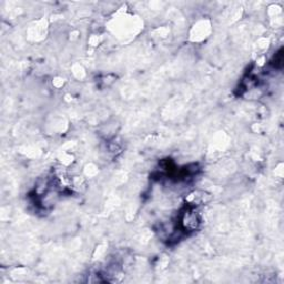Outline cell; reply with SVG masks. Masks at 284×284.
Returning a JSON list of instances; mask_svg holds the SVG:
<instances>
[{
    "mask_svg": "<svg viewBox=\"0 0 284 284\" xmlns=\"http://www.w3.org/2000/svg\"><path fill=\"white\" fill-rule=\"evenodd\" d=\"M181 226L184 231H196L199 229L201 224V218L199 213H197L195 210H186L183 214L181 215Z\"/></svg>",
    "mask_w": 284,
    "mask_h": 284,
    "instance_id": "obj_1",
    "label": "cell"
},
{
    "mask_svg": "<svg viewBox=\"0 0 284 284\" xmlns=\"http://www.w3.org/2000/svg\"><path fill=\"white\" fill-rule=\"evenodd\" d=\"M211 195L208 192L195 191L190 193L188 198H186V201H188L191 206H202V204H206L211 201Z\"/></svg>",
    "mask_w": 284,
    "mask_h": 284,
    "instance_id": "obj_2",
    "label": "cell"
}]
</instances>
